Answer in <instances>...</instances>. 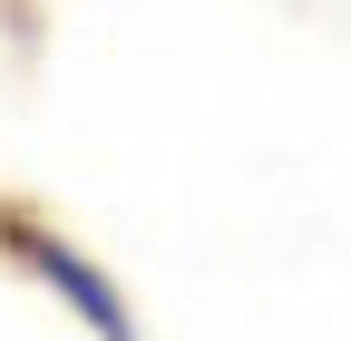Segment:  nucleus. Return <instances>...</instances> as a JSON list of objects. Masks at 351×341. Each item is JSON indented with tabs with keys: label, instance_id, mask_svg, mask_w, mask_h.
Here are the masks:
<instances>
[{
	"label": "nucleus",
	"instance_id": "f257e3e1",
	"mask_svg": "<svg viewBox=\"0 0 351 341\" xmlns=\"http://www.w3.org/2000/svg\"><path fill=\"white\" fill-rule=\"evenodd\" d=\"M0 244L20 253V264L49 273V283H59V303H69V312H88V331H98V341H137V322H127V303L108 292V273H98V264H78L59 234H39V225H0Z\"/></svg>",
	"mask_w": 351,
	"mask_h": 341
}]
</instances>
